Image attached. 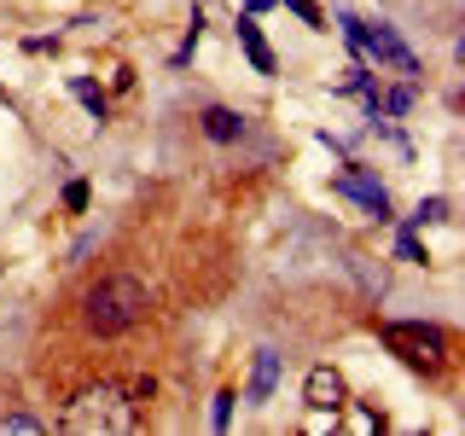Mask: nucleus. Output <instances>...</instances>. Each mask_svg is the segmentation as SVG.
Instances as JSON below:
<instances>
[{"label": "nucleus", "mask_w": 465, "mask_h": 436, "mask_svg": "<svg viewBox=\"0 0 465 436\" xmlns=\"http://www.w3.org/2000/svg\"><path fill=\"white\" fill-rule=\"evenodd\" d=\"M401 256H407V262H425V251H419V239H413V233H401Z\"/></svg>", "instance_id": "obj_17"}, {"label": "nucleus", "mask_w": 465, "mask_h": 436, "mask_svg": "<svg viewBox=\"0 0 465 436\" xmlns=\"http://www.w3.org/2000/svg\"><path fill=\"white\" fill-rule=\"evenodd\" d=\"M140 425V407L134 396H128L123 384H94V390H82L76 401H70V413H64V431H76V436H94V431H134Z\"/></svg>", "instance_id": "obj_2"}, {"label": "nucleus", "mask_w": 465, "mask_h": 436, "mask_svg": "<svg viewBox=\"0 0 465 436\" xmlns=\"http://www.w3.org/2000/svg\"><path fill=\"white\" fill-rule=\"evenodd\" d=\"M302 401H309L314 413H343V407H349L343 372H338V367H314L309 378H302Z\"/></svg>", "instance_id": "obj_5"}, {"label": "nucleus", "mask_w": 465, "mask_h": 436, "mask_svg": "<svg viewBox=\"0 0 465 436\" xmlns=\"http://www.w3.org/2000/svg\"><path fill=\"white\" fill-rule=\"evenodd\" d=\"M407 105H413V87H396V94H384V111H390V116H401Z\"/></svg>", "instance_id": "obj_14"}, {"label": "nucleus", "mask_w": 465, "mask_h": 436, "mask_svg": "<svg viewBox=\"0 0 465 436\" xmlns=\"http://www.w3.org/2000/svg\"><path fill=\"white\" fill-rule=\"evenodd\" d=\"M285 6H291V12H297V18H302V24H320V6H309V0H285Z\"/></svg>", "instance_id": "obj_16"}, {"label": "nucleus", "mask_w": 465, "mask_h": 436, "mask_svg": "<svg viewBox=\"0 0 465 436\" xmlns=\"http://www.w3.org/2000/svg\"><path fill=\"white\" fill-rule=\"evenodd\" d=\"M338 193H343V198H355V203H367L378 222H390V193L372 181L367 169H343V174H338Z\"/></svg>", "instance_id": "obj_6"}, {"label": "nucleus", "mask_w": 465, "mask_h": 436, "mask_svg": "<svg viewBox=\"0 0 465 436\" xmlns=\"http://www.w3.org/2000/svg\"><path fill=\"white\" fill-rule=\"evenodd\" d=\"M239 41H244V53H251V64L262 70V76H273V53H268V41H262L256 18H239Z\"/></svg>", "instance_id": "obj_9"}, {"label": "nucleus", "mask_w": 465, "mask_h": 436, "mask_svg": "<svg viewBox=\"0 0 465 436\" xmlns=\"http://www.w3.org/2000/svg\"><path fill=\"white\" fill-rule=\"evenodd\" d=\"M0 431H6V436H35L41 425H35L29 413H6V419H0Z\"/></svg>", "instance_id": "obj_12"}, {"label": "nucleus", "mask_w": 465, "mask_h": 436, "mask_svg": "<svg viewBox=\"0 0 465 436\" xmlns=\"http://www.w3.org/2000/svg\"><path fill=\"white\" fill-rule=\"evenodd\" d=\"M140 320H145V285L128 280V273H111L82 297V326L94 338H116V332L140 326Z\"/></svg>", "instance_id": "obj_1"}, {"label": "nucleus", "mask_w": 465, "mask_h": 436, "mask_svg": "<svg viewBox=\"0 0 465 436\" xmlns=\"http://www.w3.org/2000/svg\"><path fill=\"white\" fill-rule=\"evenodd\" d=\"M203 134H210L215 145H232V140L244 134V116L227 111V105H210V111H203Z\"/></svg>", "instance_id": "obj_7"}, {"label": "nucleus", "mask_w": 465, "mask_h": 436, "mask_svg": "<svg viewBox=\"0 0 465 436\" xmlns=\"http://www.w3.org/2000/svg\"><path fill=\"white\" fill-rule=\"evenodd\" d=\"M273 384H280V355H273V349H262L256 367H251V401H268Z\"/></svg>", "instance_id": "obj_8"}, {"label": "nucleus", "mask_w": 465, "mask_h": 436, "mask_svg": "<svg viewBox=\"0 0 465 436\" xmlns=\"http://www.w3.org/2000/svg\"><path fill=\"white\" fill-rule=\"evenodd\" d=\"M70 94H76V99H82V105L94 111V116H105V94H99V87L87 82V76H76V82H70Z\"/></svg>", "instance_id": "obj_10"}, {"label": "nucleus", "mask_w": 465, "mask_h": 436, "mask_svg": "<svg viewBox=\"0 0 465 436\" xmlns=\"http://www.w3.org/2000/svg\"><path fill=\"white\" fill-rule=\"evenodd\" d=\"M64 210H87V181H70L64 186Z\"/></svg>", "instance_id": "obj_15"}, {"label": "nucleus", "mask_w": 465, "mask_h": 436, "mask_svg": "<svg viewBox=\"0 0 465 436\" xmlns=\"http://www.w3.org/2000/svg\"><path fill=\"white\" fill-rule=\"evenodd\" d=\"M210 425H215V431H227V425H232V396H215V407H210Z\"/></svg>", "instance_id": "obj_13"}, {"label": "nucleus", "mask_w": 465, "mask_h": 436, "mask_svg": "<svg viewBox=\"0 0 465 436\" xmlns=\"http://www.w3.org/2000/svg\"><path fill=\"white\" fill-rule=\"evenodd\" d=\"M338 24H343L349 47L372 53L378 64H390V70H396V76H419V58L407 53V41H401V35H396V29H390V24H361V18H349V12H343Z\"/></svg>", "instance_id": "obj_4"}, {"label": "nucleus", "mask_w": 465, "mask_h": 436, "mask_svg": "<svg viewBox=\"0 0 465 436\" xmlns=\"http://www.w3.org/2000/svg\"><path fill=\"white\" fill-rule=\"evenodd\" d=\"M430 222H448V198H425L413 210V227H430Z\"/></svg>", "instance_id": "obj_11"}, {"label": "nucleus", "mask_w": 465, "mask_h": 436, "mask_svg": "<svg viewBox=\"0 0 465 436\" xmlns=\"http://www.w3.org/2000/svg\"><path fill=\"white\" fill-rule=\"evenodd\" d=\"M244 6H251V12H268V6H273V0H244Z\"/></svg>", "instance_id": "obj_18"}, {"label": "nucleus", "mask_w": 465, "mask_h": 436, "mask_svg": "<svg viewBox=\"0 0 465 436\" xmlns=\"http://www.w3.org/2000/svg\"><path fill=\"white\" fill-rule=\"evenodd\" d=\"M384 343H390V355H401L407 367H419V372L442 367V355H448L442 326H425V320H390V326H384Z\"/></svg>", "instance_id": "obj_3"}]
</instances>
